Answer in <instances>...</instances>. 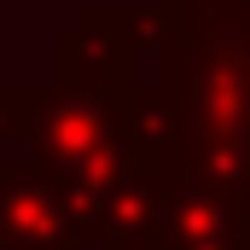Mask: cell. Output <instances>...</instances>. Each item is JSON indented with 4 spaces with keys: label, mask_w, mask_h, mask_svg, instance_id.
I'll return each mask as SVG.
<instances>
[{
    "label": "cell",
    "mask_w": 250,
    "mask_h": 250,
    "mask_svg": "<svg viewBox=\"0 0 250 250\" xmlns=\"http://www.w3.org/2000/svg\"><path fill=\"white\" fill-rule=\"evenodd\" d=\"M187 35H233L250 23V0H157Z\"/></svg>",
    "instance_id": "cell-4"
},
{
    "label": "cell",
    "mask_w": 250,
    "mask_h": 250,
    "mask_svg": "<svg viewBox=\"0 0 250 250\" xmlns=\"http://www.w3.org/2000/svg\"><path fill=\"white\" fill-rule=\"evenodd\" d=\"M0 227L12 250H87L82 221L59 192V181L6 146H0Z\"/></svg>",
    "instance_id": "cell-2"
},
{
    "label": "cell",
    "mask_w": 250,
    "mask_h": 250,
    "mask_svg": "<svg viewBox=\"0 0 250 250\" xmlns=\"http://www.w3.org/2000/svg\"><path fill=\"white\" fill-rule=\"evenodd\" d=\"M239 41H245V59H250V23H245V29H239Z\"/></svg>",
    "instance_id": "cell-6"
},
{
    "label": "cell",
    "mask_w": 250,
    "mask_h": 250,
    "mask_svg": "<svg viewBox=\"0 0 250 250\" xmlns=\"http://www.w3.org/2000/svg\"><path fill=\"white\" fill-rule=\"evenodd\" d=\"M0 53H6V0H0Z\"/></svg>",
    "instance_id": "cell-5"
},
{
    "label": "cell",
    "mask_w": 250,
    "mask_h": 250,
    "mask_svg": "<svg viewBox=\"0 0 250 250\" xmlns=\"http://www.w3.org/2000/svg\"><path fill=\"white\" fill-rule=\"evenodd\" d=\"M0 250H12V239H6V227H0Z\"/></svg>",
    "instance_id": "cell-7"
},
{
    "label": "cell",
    "mask_w": 250,
    "mask_h": 250,
    "mask_svg": "<svg viewBox=\"0 0 250 250\" xmlns=\"http://www.w3.org/2000/svg\"><path fill=\"white\" fill-rule=\"evenodd\" d=\"M175 175H157V169H128V181L99 209L87 245L99 250H163V198H169Z\"/></svg>",
    "instance_id": "cell-3"
},
{
    "label": "cell",
    "mask_w": 250,
    "mask_h": 250,
    "mask_svg": "<svg viewBox=\"0 0 250 250\" xmlns=\"http://www.w3.org/2000/svg\"><path fill=\"white\" fill-rule=\"evenodd\" d=\"M187 146H250V59L233 35H187Z\"/></svg>",
    "instance_id": "cell-1"
}]
</instances>
